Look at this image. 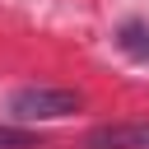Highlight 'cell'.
<instances>
[{"instance_id": "cell-2", "label": "cell", "mask_w": 149, "mask_h": 149, "mask_svg": "<svg viewBox=\"0 0 149 149\" xmlns=\"http://www.w3.org/2000/svg\"><path fill=\"white\" fill-rule=\"evenodd\" d=\"M79 149H149V121H107L93 126Z\"/></svg>"}, {"instance_id": "cell-1", "label": "cell", "mask_w": 149, "mask_h": 149, "mask_svg": "<svg viewBox=\"0 0 149 149\" xmlns=\"http://www.w3.org/2000/svg\"><path fill=\"white\" fill-rule=\"evenodd\" d=\"M84 107V98L74 88H51V84H28L9 93V116L19 126H37V121H65Z\"/></svg>"}, {"instance_id": "cell-3", "label": "cell", "mask_w": 149, "mask_h": 149, "mask_svg": "<svg viewBox=\"0 0 149 149\" xmlns=\"http://www.w3.org/2000/svg\"><path fill=\"white\" fill-rule=\"evenodd\" d=\"M112 42H116V51H126L135 65H149V19H126Z\"/></svg>"}, {"instance_id": "cell-4", "label": "cell", "mask_w": 149, "mask_h": 149, "mask_svg": "<svg viewBox=\"0 0 149 149\" xmlns=\"http://www.w3.org/2000/svg\"><path fill=\"white\" fill-rule=\"evenodd\" d=\"M42 130L33 126H0V149H42Z\"/></svg>"}]
</instances>
